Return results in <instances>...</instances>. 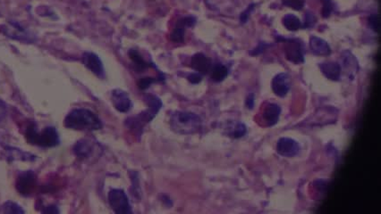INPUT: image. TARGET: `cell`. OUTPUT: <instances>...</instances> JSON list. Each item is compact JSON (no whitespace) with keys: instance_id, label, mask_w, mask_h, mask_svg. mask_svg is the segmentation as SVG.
<instances>
[{"instance_id":"cell-1","label":"cell","mask_w":381,"mask_h":214,"mask_svg":"<svg viewBox=\"0 0 381 214\" xmlns=\"http://www.w3.org/2000/svg\"><path fill=\"white\" fill-rule=\"evenodd\" d=\"M64 125L75 131H97L102 128L99 117L90 110L83 108L73 110L68 113Z\"/></svg>"},{"instance_id":"cell-2","label":"cell","mask_w":381,"mask_h":214,"mask_svg":"<svg viewBox=\"0 0 381 214\" xmlns=\"http://www.w3.org/2000/svg\"><path fill=\"white\" fill-rule=\"evenodd\" d=\"M170 126L176 133L190 135L197 133L202 129V120L195 113L176 112L170 119Z\"/></svg>"},{"instance_id":"cell-3","label":"cell","mask_w":381,"mask_h":214,"mask_svg":"<svg viewBox=\"0 0 381 214\" xmlns=\"http://www.w3.org/2000/svg\"><path fill=\"white\" fill-rule=\"evenodd\" d=\"M25 135L28 142L39 147H56L60 142L58 133L54 127H47L42 132H39L36 124L30 123L27 128Z\"/></svg>"},{"instance_id":"cell-4","label":"cell","mask_w":381,"mask_h":214,"mask_svg":"<svg viewBox=\"0 0 381 214\" xmlns=\"http://www.w3.org/2000/svg\"><path fill=\"white\" fill-rule=\"evenodd\" d=\"M147 103H148V110L142 113H139L138 116L132 117L127 119L125 123L129 128L132 129L134 132H140L142 127L145 124L152 120L154 117L157 115L162 106V102L161 99L153 96L149 95L147 97Z\"/></svg>"},{"instance_id":"cell-5","label":"cell","mask_w":381,"mask_h":214,"mask_svg":"<svg viewBox=\"0 0 381 214\" xmlns=\"http://www.w3.org/2000/svg\"><path fill=\"white\" fill-rule=\"evenodd\" d=\"M109 202L113 210L117 214L132 213L128 197L122 189H112L109 193Z\"/></svg>"},{"instance_id":"cell-6","label":"cell","mask_w":381,"mask_h":214,"mask_svg":"<svg viewBox=\"0 0 381 214\" xmlns=\"http://www.w3.org/2000/svg\"><path fill=\"white\" fill-rule=\"evenodd\" d=\"M36 187V176L34 172L27 170L19 175L16 181V188L21 195L29 196Z\"/></svg>"},{"instance_id":"cell-7","label":"cell","mask_w":381,"mask_h":214,"mask_svg":"<svg viewBox=\"0 0 381 214\" xmlns=\"http://www.w3.org/2000/svg\"><path fill=\"white\" fill-rule=\"evenodd\" d=\"M285 57L288 60L295 64H301L303 62L304 48L302 42L298 39H290L285 42L284 45Z\"/></svg>"},{"instance_id":"cell-8","label":"cell","mask_w":381,"mask_h":214,"mask_svg":"<svg viewBox=\"0 0 381 214\" xmlns=\"http://www.w3.org/2000/svg\"><path fill=\"white\" fill-rule=\"evenodd\" d=\"M82 63L91 72L99 78H104L105 72L103 64L100 57L93 53L86 52L82 56Z\"/></svg>"},{"instance_id":"cell-9","label":"cell","mask_w":381,"mask_h":214,"mask_svg":"<svg viewBox=\"0 0 381 214\" xmlns=\"http://www.w3.org/2000/svg\"><path fill=\"white\" fill-rule=\"evenodd\" d=\"M278 154L284 157H294L299 153L300 147L298 143L289 138H282L278 140L277 145Z\"/></svg>"},{"instance_id":"cell-10","label":"cell","mask_w":381,"mask_h":214,"mask_svg":"<svg viewBox=\"0 0 381 214\" xmlns=\"http://www.w3.org/2000/svg\"><path fill=\"white\" fill-rule=\"evenodd\" d=\"M291 87V79L288 73H279L274 77L272 80V90L277 97L284 98L287 96Z\"/></svg>"},{"instance_id":"cell-11","label":"cell","mask_w":381,"mask_h":214,"mask_svg":"<svg viewBox=\"0 0 381 214\" xmlns=\"http://www.w3.org/2000/svg\"><path fill=\"white\" fill-rule=\"evenodd\" d=\"M2 32L9 38L18 39L21 41H33L28 32L19 23L9 22V26H2Z\"/></svg>"},{"instance_id":"cell-12","label":"cell","mask_w":381,"mask_h":214,"mask_svg":"<svg viewBox=\"0 0 381 214\" xmlns=\"http://www.w3.org/2000/svg\"><path fill=\"white\" fill-rule=\"evenodd\" d=\"M195 23H196V20H195V17H192V16H188V17H184V18L180 19L176 23V27L171 33V36H170L171 40L173 42H176V43L183 42L185 28L194 26Z\"/></svg>"},{"instance_id":"cell-13","label":"cell","mask_w":381,"mask_h":214,"mask_svg":"<svg viewBox=\"0 0 381 214\" xmlns=\"http://www.w3.org/2000/svg\"><path fill=\"white\" fill-rule=\"evenodd\" d=\"M113 105L121 113H127L131 109L132 103L126 92L121 90H115L112 92Z\"/></svg>"},{"instance_id":"cell-14","label":"cell","mask_w":381,"mask_h":214,"mask_svg":"<svg viewBox=\"0 0 381 214\" xmlns=\"http://www.w3.org/2000/svg\"><path fill=\"white\" fill-rule=\"evenodd\" d=\"M342 64L345 74L349 79H354L359 70L358 61L349 51H344L342 56Z\"/></svg>"},{"instance_id":"cell-15","label":"cell","mask_w":381,"mask_h":214,"mask_svg":"<svg viewBox=\"0 0 381 214\" xmlns=\"http://www.w3.org/2000/svg\"><path fill=\"white\" fill-rule=\"evenodd\" d=\"M190 66L200 74H206L211 69V62L205 55L198 53L192 57Z\"/></svg>"},{"instance_id":"cell-16","label":"cell","mask_w":381,"mask_h":214,"mask_svg":"<svg viewBox=\"0 0 381 214\" xmlns=\"http://www.w3.org/2000/svg\"><path fill=\"white\" fill-rule=\"evenodd\" d=\"M310 50L316 56L326 57V56H329L331 53V49L328 42L316 36L310 37Z\"/></svg>"},{"instance_id":"cell-17","label":"cell","mask_w":381,"mask_h":214,"mask_svg":"<svg viewBox=\"0 0 381 214\" xmlns=\"http://www.w3.org/2000/svg\"><path fill=\"white\" fill-rule=\"evenodd\" d=\"M280 107L276 104H269L266 106L262 114V119L265 121L267 126H273L277 123L280 115Z\"/></svg>"},{"instance_id":"cell-18","label":"cell","mask_w":381,"mask_h":214,"mask_svg":"<svg viewBox=\"0 0 381 214\" xmlns=\"http://www.w3.org/2000/svg\"><path fill=\"white\" fill-rule=\"evenodd\" d=\"M322 73L331 80H338L340 79L341 69L340 65L335 63V62H326L320 65Z\"/></svg>"},{"instance_id":"cell-19","label":"cell","mask_w":381,"mask_h":214,"mask_svg":"<svg viewBox=\"0 0 381 214\" xmlns=\"http://www.w3.org/2000/svg\"><path fill=\"white\" fill-rule=\"evenodd\" d=\"M93 152V145L88 139H82L74 147V153L80 158H87Z\"/></svg>"},{"instance_id":"cell-20","label":"cell","mask_w":381,"mask_h":214,"mask_svg":"<svg viewBox=\"0 0 381 214\" xmlns=\"http://www.w3.org/2000/svg\"><path fill=\"white\" fill-rule=\"evenodd\" d=\"M228 74V68L223 64H216L211 70V79L215 82H220L222 80H224Z\"/></svg>"},{"instance_id":"cell-21","label":"cell","mask_w":381,"mask_h":214,"mask_svg":"<svg viewBox=\"0 0 381 214\" xmlns=\"http://www.w3.org/2000/svg\"><path fill=\"white\" fill-rule=\"evenodd\" d=\"M128 54H129V57L131 58V60L135 64V68L136 69V71H142L148 67V64L142 59L141 55L136 50L131 49Z\"/></svg>"},{"instance_id":"cell-22","label":"cell","mask_w":381,"mask_h":214,"mask_svg":"<svg viewBox=\"0 0 381 214\" xmlns=\"http://www.w3.org/2000/svg\"><path fill=\"white\" fill-rule=\"evenodd\" d=\"M283 24L288 30H291V31L299 30L302 27L300 20L295 15H291V14L284 16L283 19Z\"/></svg>"},{"instance_id":"cell-23","label":"cell","mask_w":381,"mask_h":214,"mask_svg":"<svg viewBox=\"0 0 381 214\" xmlns=\"http://www.w3.org/2000/svg\"><path fill=\"white\" fill-rule=\"evenodd\" d=\"M229 128L230 129H229L228 135L232 137V138H235V139L242 138L246 133V127H245V125L241 123V122L235 123L233 126H229Z\"/></svg>"},{"instance_id":"cell-24","label":"cell","mask_w":381,"mask_h":214,"mask_svg":"<svg viewBox=\"0 0 381 214\" xmlns=\"http://www.w3.org/2000/svg\"><path fill=\"white\" fill-rule=\"evenodd\" d=\"M1 211L4 213H24V210L17 203L7 202L3 204Z\"/></svg>"},{"instance_id":"cell-25","label":"cell","mask_w":381,"mask_h":214,"mask_svg":"<svg viewBox=\"0 0 381 214\" xmlns=\"http://www.w3.org/2000/svg\"><path fill=\"white\" fill-rule=\"evenodd\" d=\"M283 4L295 10H301L304 6L305 0H282Z\"/></svg>"},{"instance_id":"cell-26","label":"cell","mask_w":381,"mask_h":214,"mask_svg":"<svg viewBox=\"0 0 381 214\" xmlns=\"http://www.w3.org/2000/svg\"><path fill=\"white\" fill-rule=\"evenodd\" d=\"M157 80H161L160 79H155V78H150V77H145V78H142L140 79L139 81V88L144 91L147 90L149 87L152 84V83L156 82Z\"/></svg>"},{"instance_id":"cell-27","label":"cell","mask_w":381,"mask_h":214,"mask_svg":"<svg viewBox=\"0 0 381 214\" xmlns=\"http://www.w3.org/2000/svg\"><path fill=\"white\" fill-rule=\"evenodd\" d=\"M132 183L134 186V194L137 198H139L141 193H140V188H139L138 173L135 172L132 173Z\"/></svg>"},{"instance_id":"cell-28","label":"cell","mask_w":381,"mask_h":214,"mask_svg":"<svg viewBox=\"0 0 381 214\" xmlns=\"http://www.w3.org/2000/svg\"><path fill=\"white\" fill-rule=\"evenodd\" d=\"M316 21H317V19L314 16L313 14H311L310 12H307L303 27L304 28H310V27L314 26L315 23H316Z\"/></svg>"},{"instance_id":"cell-29","label":"cell","mask_w":381,"mask_h":214,"mask_svg":"<svg viewBox=\"0 0 381 214\" xmlns=\"http://www.w3.org/2000/svg\"><path fill=\"white\" fill-rule=\"evenodd\" d=\"M322 4H323V10H322L323 16L328 17L332 11V3L330 0H322Z\"/></svg>"},{"instance_id":"cell-30","label":"cell","mask_w":381,"mask_h":214,"mask_svg":"<svg viewBox=\"0 0 381 214\" xmlns=\"http://www.w3.org/2000/svg\"><path fill=\"white\" fill-rule=\"evenodd\" d=\"M369 24H370V28L375 31H378L379 29V22H378V17L377 15H370V19H369Z\"/></svg>"},{"instance_id":"cell-31","label":"cell","mask_w":381,"mask_h":214,"mask_svg":"<svg viewBox=\"0 0 381 214\" xmlns=\"http://www.w3.org/2000/svg\"><path fill=\"white\" fill-rule=\"evenodd\" d=\"M8 114V107L4 101L0 100V122L4 120Z\"/></svg>"},{"instance_id":"cell-32","label":"cell","mask_w":381,"mask_h":214,"mask_svg":"<svg viewBox=\"0 0 381 214\" xmlns=\"http://www.w3.org/2000/svg\"><path fill=\"white\" fill-rule=\"evenodd\" d=\"M188 80L193 84H198L199 82L202 81V75L198 73V72H195V73H192L188 77Z\"/></svg>"},{"instance_id":"cell-33","label":"cell","mask_w":381,"mask_h":214,"mask_svg":"<svg viewBox=\"0 0 381 214\" xmlns=\"http://www.w3.org/2000/svg\"><path fill=\"white\" fill-rule=\"evenodd\" d=\"M42 212L44 213H58L59 210L57 209V207L55 205H49V206L46 207L44 210H42Z\"/></svg>"},{"instance_id":"cell-34","label":"cell","mask_w":381,"mask_h":214,"mask_svg":"<svg viewBox=\"0 0 381 214\" xmlns=\"http://www.w3.org/2000/svg\"><path fill=\"white\" fill-rule=\"evenodd\" d=\"M252 9H253V5L250 6L249 8L247 9L246 11L243 12L242 15H241V22H242V23H245V22H246L247 19H248V16H249V14H250V11H251Z\"/></svg>"}]
</instances>
